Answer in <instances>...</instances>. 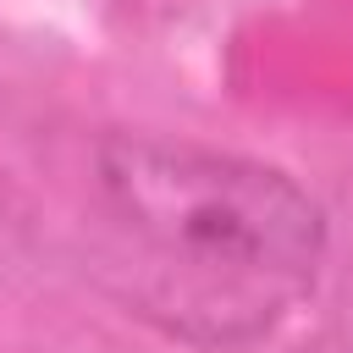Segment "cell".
<instances>
[{
    "instance_id": "cell-1",
    "label": "cell",
    "mask_w": 353,
    "mask_h": 353,
    "mask_svg": "<svg viewBox=\"0 0 353 353\" xmlns=\"http://www.w3.org/2000/svg\"><path fill=\"white\" fill-rule=\"evenodd\" d=\"M94 204L116 237L121 303L193 347L270 336L314 292L331 243L298 176L165 132H105Z\"/></svg>"
}]
</instances>
